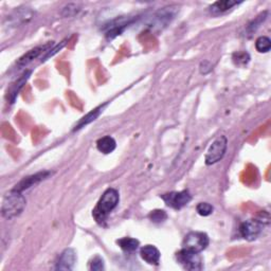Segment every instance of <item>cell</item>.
<instances>
[{
    "label": "cell",
    "instance_id": "6da1fadb",
    "mask_svg": "<svg viewBox=\"0 0 271 271\" xmlns=\"http://www.w3.org/2000/svg\"><path fill=\"white\" fill-rule=\"evenodd\" d=\"M119 201V192L112 188L107 189L100 198L96 208L92 210V216H94L96 222L100 225H103L113 209H116Z\"/></svg>",
    "mask_w": 271,
    "mask_h": 271
},
{
    "label": "cell",
    "instance_id": "7a4b0ae2",
    "mask_svg": "<svg viewBox=\"0 0 271 271\" xmlns=\"http://www.w3.org/2000/svg\"><path fill=\"white\" fill-rule=\"evenodd\" d=\"M26 198L19 192L11 190L10 193L6 194L3 198L1 214L6 219H12L19 216L26 208Z\"/></svg>",
    "mask_w": 271,
    "mask_h": 271
},
{
    "label": "cell",
    "instance_id": "3957f363",
    "mask_svg": "<svg viewBox=\"0 0 271 271\" xmlns=\"http://www.w3.org/2000/svg\"><path fill=\"white\" fill-rule=\"evenodd\" d=\"M227 146L228 140L225 136H219L218 138L214 140L205 154V165L212 166L222 160L226 154Z\"/></svg>",
    "mask_w": 271,
    "mask_h": 271
},
{
    "label": "cell",
    "instance_id": "277c9868",
    "mask_svg": "<svg viewBox=\"0 0 271 271\" xmlns=\"http://www.w3.org/2000/svg\"><path fill=\"white\" fill-rule=\"evenodd\" d=\"M176 259L178 264L185 270L195 271L203 269V259L198 252L182 248L179 252H177Z\"/></svg>",
    "mask_w": 271,
    "mask_h": 271
},
{
    "label": "cell",
    "instance_id": "5b68a950",
    "mask_svg": "<svg viewBox=\"0 0 271 271\" xmlns=\"http://www.w3.org/2000/svg\"><path fill=\"white\" fill-rule=\"evenodd\" d=\"M209 245V237L203 232H190L183 239L184 249L201 253Z\"/></svg>",
    "mask_w": 271,
    "mask_h": 271
},
{
    "label": "cell",
    "instance_id": "8992f818",
    "mask_svg": "<svg viewBox=\"0 0 271 271\" xmlns=\"http://www.w3.org/2000/svg\"><path fill=\"white\" fill-rule=\"evenodd\" d=\"M178 6H167L156 12L154 16H152L151 21H149L148 27H151L152 29H162L163 27H167L170 21H172L175 16L177 15Z\"/></svg>",
    "mask_w": 271,
    "mask_h": 271
},
{
    "label": "cell",
    "instance_id": "52a82bcc",
    "mask_svg": "<svg viewBox=\"0 0 271 271\" xmlns=\"http://www.w3.org/2000/svg\"><path fill=\"white\" fill-rule=\"evenodd\" d=\"M161 198L167 203V205L175 210L182 209L183 206L187 205L192 201V196L189 193V191L170 192V193L161 195Z\"/></svg>",
    "mask_w": 271,
    "mask_h": 271
},
{
    "label": "cell",
    "instance_id": "ba28073f",
    "mask_svg": "<svg viewBox=\"0 0 271 271\" xmlns=\"http://www.w3.org/2000/svg\"><path fill=\"white\" fill-rule=\"evenodd\" d=\"M264 224L259 219H249L239 227V233L242 238L252 241L258 238L263 232Z\"/></svg>",
    "mask_w": 271,
    "mask_h": 271
},
{
    "label": "cell",
    "instance_id": "9c48e42d",
    "mask_svg": "<svg viewBox=\"0 0 271 271\" xmlns=\"http://www.w3.org/2000/svg\"><path fill=\"white\" fill-rule=\"evenodd\" d=\"M51 172H48V170H44V172H39L31 176L25 177L23 180H20L17 184H15V187H14L12 190L15 192H19V193H23L25 190L30 189L32 187H34L35 184L39 183L40 181L47 179V178L51 175Z\"/></svg>",
    "mask_w": 271,
    "mask_h": 271
},
{
    "label": "cell",
    "instance_id": "30bf717a",
    "mask_svg": "<svg viewBox=\"0 0 271 271\" xmlns=\"http://www.w3.org/2000/svg\"><path fill=\"white\" fill-rule=\"evenodd\" d=\"M52 45H53L52 42H48L46 45L38 46L31 49L30 51H28L27 53H25L23 56H21V58H19L16 64L19 67H25L27 65H29V64L32 63L34 60H36L39 55H41L44 52L50 51V48L52 47Z\"/></svg>",
    "mask_w": 271,
    "mask_h": 271
},
{
    "label": "cell",
    "instance_id": "8fae6325",
    "mask_svg": "<svg viewBox=\"0 0 271 271\" xmlns=\"http://www.w3.org/2000/svg\"><path fill=\"white\" fill-rule=\"evenodd\" d=\"M76 263V253L72 248L65 249L56 262L55 269L58 270H72Z\"/></svg>",
    "mask_w": 271,
    "mask_h": 271
},
{
    "label": "cell",
    "instance_id": "7c38bea8",
    "mask_svg": "<svg viewBox=\"0 0 271 271\" xmlns=\"http://www.w3.org/2000/svg\"><path fill=\"white\" fill-rule=\"evenodd\" d=\"M140 255L142 260L149 264V265H159L161 253L155 246L146 245L142 247L140 250Z\"/></svg>",
    "mask_w": 271,
    "mask_h": 271
},
{
    "label": "cell",
    "instance_id": "4fadbf2b",
    "mask_svg": "<svg viewBox=\"0 0 271 271\" xmlns=\"http://www.w3.org/2000/svg\"><path fill=\"white\" fill-rule=\"evenodd\" d=\"M32 73V71H27L26 73H24L23 75H21L18 80L14 83L11 88H10V91H8V100L10 101V103H14L15 102V100L19 94V91L21 90V88L24 87V85L27 83V81L29 80V77Z\"/></svg>",
    "mask_w": 271,
    "mask_h": 271
},
{
    "label": "cell",
    "instance_id": "5bb4252c",
    "mask_svg": "<svg viewBox=\"0 0 271 271\" xmlns=\"http://www.w3.org/2000/svg\"><path fill=\"white\" fill-rule=\"evenodd\" d=\"M33 17V12L28 10V9H21L18 8V10L14 11V13H12L10 17L8 18L10 20V23L13 26H17V25H21L24 23H27L28 20H30Z\"/></svg>",
    "mask_w": 271,
    "mask_h": 271
},
{
    "label": "cell",
    "instance_id": "9a60e30c",
    "mask_svg": "<svg viewBox=\"0 0 271 271\" xmlns=\"http://www.w3.org/2000/svg\"><path fill=\"white\" fill-rule=\"evenodd\" d=\"M117 143L116 140L113 139L110 136H105V137L100 138L97 141V148L100 153L108 155L112 153L116 149Z\"/></svg>",
    "mask_w": 271,
    "mask_h": 271
},
{
    "label": "cell",
    "instance_id": "2e32d148",
    "mask_svg": "<svg viewBox=\"0 0 271 271\" xmlns=\"http://www.w3.org/2000/svg\"><path fill=\"white\" fill-rule=\"evenodd\" d=\"M239 4L237 1H232V0H222V1H216L214 2L210 8V12L213 15H219V14L226 13L227 11L231 10L233 6Z\"/></svg>",
    "mask_w": 271,
    "mask_h": 271
},
{
    "label": "cell",
    "instance_id": "e0dca14e",
    "mask_svg": "<svg viewBox=\"0 0 271 271\" xmlns=\"http://www.w3.org/2000/svg\"><path fill=\"white\" fill-rule=\"evenodd\" d=\"M119 247L125 252H134L138 249L140 242L138 239L132 237H123L117 240Z\"/></svg>",
    "mask_w": 271,
    "mask_h": 271
},
{
    "label": "cell",
    "instance_id": "ac0fdd59",
    "mask_svg": "<svg viewBox=\"0 0 271 271\" xmlns=\"http://www.w3.org/2000/svg\"><path fill=\"white\" fill-rule=\"evenodd\" d=\"M103 108H104V106H100L98 107V108L94 109L92 111H90L87 116H85L80 122L77 123V125L75 126L74 128V131H78V130H81V128H83L84 126H86L88 125L89 123H91L92 121H95L99 116H100V113H101L103 111Z\"/></svg>",
    "mask_w": 271,
    "mask_h": 271
},
{
    "label": "cell",
    "instance_id": "d6986e66",
    "mask_svg": "<svg viewBox=\"0 0 271 271\" xmlns=\"http://www.w3.org/2000/svg\"><path fill=\"white\" fill-rule=\"evenodd\" d=\"M255 48L260 53H267L271 49V40L267 36H261L255 41Z\"/></svg>",
    "mask_w": 271,
    "mask_h": 271
},
{
    "label": "cell",
    "instance_id": "ffe728a7",
    "mask_svg": "<svg viewBox=\"0 0 271 271\" xmlns=\"http://www.w3.org/2000/svg\"><path fill=\"white\" fill-rule=\"evenodd\" d=\"M232 60L237 66H245L250 61V55L246 51H238L233 54Z\"/></svg>",
    "mask_w": 271,
    "mask_h": 271
},
{
    "label": "cell",
    "instance_id": "44dd1931",
    "mask_svg": "<svg viewBox=\"0 0 271 271\" xmlns=\"http://www.w3.org/2000/svg\"><path fill=\"white\" fill-rule=\"evenodd\" d=\"M148 218L151 219V222L155 224H160L165 222V220L168 218V214L163 210H154L149 213Z\"/></svg>",
    "mask_w": 271,
    "mask_h": 271
},
{
    "label": "cell",
    "instance_id": "7402d4cb",
    "mask_svg": "<svg viewBox=\"0 0 271 271\" xmlns=\"http://www.w3.org/2000/svg\"><path fill=\"white\" fill-rule=\"evenodd\" d=\"M196 211L201 216H209L213 213L214 208L209 203H201L196 206Z\"/></svg>",
    "mask_w": 271,
    "mask_h": 271
},
{
    "label": "cell",
    "instance_id": "603a6c76",
    "mask_svg": "<svg viewBox=\"0 0 271 271\" xmlns=\"http://www.w3.org/2000/svg\"><path fill=\"white\" fill-rule=\"evenodd\" d=\"M266 12L265 13H264V14H261V15L258 17V18H256L254 21H253V23L252 24H250V25H249V27H248V30L249 31H250L251 33L254 31H256V29H258V28L262 25V23H264V20H265L266 19Z\"/></svg>",
    "mask_w": 271,
    "mask_h": 271
},
{
    "label": "cell",
    "instance_id": "cb8c5ba5",
    "mask_svg": "<svg viewBox=\"0 0 271 271\" xmlns=\"http://www.w3.org/2000/svg\"><path fill=\"white\" fill-rule=\"evenodd\" d=\"M90 269L91 270H103L104 269V261L100 256H96L90 262Z\"/></svg>",
    "mask_w": 271,
    "mask_h": 271
},
{
    "label": "cell",
    "instance_id": "d4e9b609",
    "mask_svg": "<svg viewBox=\"0 0 271 271\" xmlns=\"http://www.w3.org/2000/svg\"><path fill=\"white\" fill-rule=\"evenodd\" d=\"M67 40H68L67 38H66V39H64L62 42H60V45H58L54 49H52V50H50V51H48L47 54H46V56L44 58V60H42V62L47 61V59L51 58V56H53L55 53H58V52L60 51V50H62V49L64 48V46L66 45V41H67Z\"/></svg>",
    "mask_w": 271,
    "mask_h": 271
}]
</instances>
